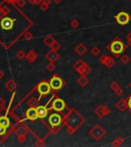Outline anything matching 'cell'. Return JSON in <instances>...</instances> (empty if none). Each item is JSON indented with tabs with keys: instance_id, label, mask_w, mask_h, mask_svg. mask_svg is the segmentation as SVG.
I'll return each instance as SVG.
<instances>
[{
	"instance_id": "47",
	"label": "cell",
	"mask_w": 131,
	"mask_h": 147,
	"mask_svg": "<svg viewBox=\"0 0 131 147\" xmlns=\"http://www.w3.org/2000/svg\"><path fill=\"white\" fill-rule=\"evenodd\" d=\"M129 86H130V87H131V82H130V83H129Z\"/></svg>"
},
{
	"instance_id": "24",
	"label": "cell",
	"mask_w": 131,
	"mask_h": 147,
	"mask_svg": "<svg viewBox=\"0 0 131 147\" xmlns=\"http://www.w3.org/2000/svg\"><path fill=\"white\" fill-rule=\"evenodd\" d=\"M39 98H36V97H30V98L28 99L27 101V104L29 107H37V106L39 105Z\"/></svg>"
},
{
	"instance_id": "26",
	"label": "cell",
	"mask_w": 131,
	"mask_h": 147,
	"mask_svg": "<svg viewBox=\"0 0 131 147\" xmlns=\"http://www.w3.org/2000/svg\"><path fill=\"white\" fill-rule=\"evenodd\" d=\"M77 83H78L81 87H85V86H87L89 84V79L87 78V76H81L77 80Z\"/></svg>"
},
{
	"instance_id": "27",
	"label": "cell",
	"mask_w": 131,
	"mask_h": 147,
	"mask_svg": "<svg viewBox=\"0 0 131 147\" xmlns=\"http://www.w3.org/2000/svg\"><path fill=\"white\" fill-rule=\"evenodd\" d=\"M125 143V139H124V137H118V138H116L115 140L113 141V142L111 143V145L112 146H115V147H118V146H122L123 144Z\"/></svg>"
},
{
	"instance_id": "17",
	"label": "cell",
	"mask_w": 131,
	"mask_h": 147,
	"mask_svg": "<svg viewBox=\"0 0 131 147\" xmlns=\"http://www.w3.org/2000/svg\"><path fill=\"white\" fill-rule=\"evenodd\" d=\"M110 89L113 90V91L115 92V94L118 95V96H122V95L124 94V90H123V88L121 87L117 82H115V81L110 84Z\"/></svg>"
},
{
	"instance_id": "3",
	"label": "cell",
	"mask_w": 131,
	"mask_h": 147,
	"mask_svg": "<svg viewBox=\"0 0 131 147\" xmlns=\"http://www.w3.org/2000/svg\"><path fill=\"white\" fill-rule=\"evenodd\" d=\"M128 45L123 42L119 37H114V39L107 45V49L111 52L115 57H120L125 50H127Z\"/></svg>"
},
{
	"instance_id": "6",
	"label": "cell",
	"mask_w": 131,
	"mask_h": 147,
	"mask_svg": "<svg viewBox=\"0 0 131 147\" xmlns=\"http://www.w3.org/2000/svg\"><path fill=\"white\" fill-rule=\"evenodd\" d=\"M49 84H50V87L52 89V93L55 94L56 92H58L60 90H62V88L66 85V82L62 77L58 75V74H54L51 79L49 80Z\"/></svg>"
},
{
	"instance_id": "39",
	"label": "cell",
	"mask_w": 131,
	"mask_h": 147,
	"mask_svg": "<svg viewBox=\"0 0 131 147\" xmlns=\"http://www.w3.org/2000/svg\"><path fill=\"white\" fill-rule=\"evenodd\" d=\"M126 100H127V108H128V110L131 113V94L127 97Z\"/></svg>"
},
{
	"instance_id": "30",
	"label": "cell",
	"mask_w": 131,
	"mask_h": 147,
	"mask_svg": "<svg viewBox=\"0 0 131 147\" xmlns=\"http://www.w3.org/2000/svg\"><path fill=\"white\" fill-rule=\"evenodd\" d=\"M119 58H120V61L122 62L123 64H127L130 62V57H129V55H127V54H122Z\"/></svg>"
},
{
	"instance_id": "48",
	"label": "cell",
	"mask_w": 131,
	"mask_h": 147,
	"mask_svg": "<svg viewBox=\"0 0 131 147\" xmlns=\"http://www.w3.org/2000/svg\"><path fill=\"white\" fill-rule=\"evenodd\" d=\"M130 1H131V0H130Z\"/></svg>"
},
{
	"instance_id": "4",
	"label": "cell",
	"mask_w": 131,
	"mask_h": 147,
	"mask_svg": "<svg viewBox=\"0 0 131 147\" xmlns=\"http://www.w3.org/2000/svg\"><path fill=\"white\" fill-rule=\"evenodd\" d=\"M48 130L50 134H56L64 127V115H60L58 113H53L48 117Z\"/></svg>"
},
{
	"instance_id": "45",
	"label": "cell",
	"mask_w": 131,
	"mask_h": 147,
	"mask_svg": "<svg viewBox=\"0 0 131 147\" xmlns=\"http://www.w3.org/2000/svg\"><path fill=\"white\" fill-rule=\"evenodd\" d=\"M53 2H55V3H60V1H62V0H52Z\"/></svg>"
},
{
	"instance_id": "35",
	"label": "cell",
	"mask_w": 131,
	"mask_h": 147,
	"mask_svg": "<svg viewBox=\"0 0 131 147\" xmlns=\"http://www.w3.org/2000/svg\"><path fill=\"white\" fill-rule=\"evenodd\" d=\"M55 69H56V65H55L54 62L49 61V63L47 64V65H46V69H47L48 71H53Z\"/></svg>"
},
{
	"instance_id": "38",
	"label": "cell",
	"mask_w": 131,
	"mask_h": 147,
	"mask_svg": "<svg viewBox=\"0 0 131 147\" xmlns=\"http://www.w3.org/2000/svg\"><path fill=\"white\" fill-rule=\"evenodd\" d=\"M60 47H62V46H60V42H58V41H56L54 44H53L52 46H51V47H50V49H52V50H56V51H58V50H60Z\"/></svg>"
},
{
	"instance_id": "8",
	"label": "cell",
	"mask_w": 131,
	"mask_h": 147,
	"mask_svg": "<svg viewBox=\"0 0 131 147\" xmlns=\"http://www.w3.org/2000/svg\"><path fill=\"white\" fill-rule=\"evenodd\" d=\"M67 108V104L64 102V99H62L60 97L58 96H52L50 101V110H54L56 113H62Z\"/></svg>"
},
{
	"instance_id": "40",
	"label": "cell",
	"mask_w": 131,
	"mask_h": 147,
	"mask_svg": "<svg viewBox=\"0 0 131 147\" xmlns=\"http://www.w3.org/2000/svg\"><path fill=\"white\" fill-rule=\"evenodd\" d=\"M6 107V101L4 98L0 97V108H5Z\"/></svg>"
},
{
	"instance_id": "21",
	"label": "cell",
	"mask_w": 131,
	"mask_h": 147,
	"mask_svg": "<svg viewBox=\"0 0 131 147\" xmlns=\"http://www.w3.org/2000/svg\"><path fill=\"white\" fill-rule=\"evenodd\" d=\"M37 57H38V54H37L36 51L33 50V49H31V50L26 54V59H27V61L29 62V63H34V62L36 61Z\"/></svg>"
},
{
	"instance_id": "33",
	"label": "cell",
	"mask_w": 131,
	"mask_h": 147,
	"mask_svg": "<svg viewBox=\"0 0 131 147\" xmlns=\"http://www.w3.org/2000/svg\"><path fill=\"white\" fill-rule=\"evenodd\" d=\"M70 26H71L73 29H78L79 26H80V23L78 22V20L74 18V20H72V21L70 22Z\"/></svg>"
},
{
	"instance_id": "36",
	"label": "cell",
	"mask_w": 131,
	"mask_h": 147,
	"mask_svg": "<svg viewBox=\"0 0 131 147\" xmlns=\"http://www.w3.org/2000/svg\"><path fill=\"white\" fill-rule=\"evenodd\" d=\"M83 63H84V61H83L82 59H78L76 62H75V63L73 64V67H74V69H75V71H76V69H78V67H80Z\"/></svg>"
},
{
	"instance_id": "22",
	"label": "cell",
	"mask_w": 131,
	"mask_h": 147,
	"mask_svg": "<svg viewBox=\"0 0 131 147\" xmlns=\"http://www.w3.org/2000/svg\"><path fill=\"white\" fill-rule=\"evenodd\" d=\"M86 51H87V47H86V46L84 45V44H82V43L78 44V45L75 47V52H76L79 56H82V55H84L86 53Z\"/></svg>"
},
{
	"instance_id": "15",
	"label": "cell",
	"mask_w": 131,
	"mask_h": 147,
	"mask_svg": "<svg viewBox=\"0 0 131 147\" xmlns=\"http://www.w3.org/2000/svg\"><path fill=\"white\" fill-rule=\"evenodd\" d=\"M12 132H14V130H12V128L7 129L0 125V144H2L7 138L9 137V135H10Z\"/></svg>"
},
{
	"instance_id": "1",
	"label": "cell",
	"mask_w": 131,
	"mask_h": 147,
	"mask_svg": "<svg viewBox=\"0 0 131 147\" xmlns=\"http://www.w3.org/2000/svg\"><path fill=\"white\" fill-rule=\"evenodd\" d=\"M12 11V8L9 13L0 18V45L5 50H8L18 39L23 38L24 34L34 25L32 20L16 5L14 7L12 16H10Z\"/></svg>"
},
{
	"instance_id": "37",
	"label": "cell",
	"mask_w": 131,
	"mask_h": 147,
	"mask_svg": "<svg viewBox=\"0 0 131 147\" xmlns=\"http://www.w3.org/2000/svg\"><path fill=\"white\" fill-rule=\"evenodd\" d=\"M18 0H2V2L0 3V4H4V3H7V4H10V5H16Z\"/></svg>"
},
{
	"instance_id": "25",
	"label": "cell",
	"mask_w": 131,
	"mask_h": 147,
	"mask_svg": "<svg viewBox=\"0 0 131 147\" xmlns=\"http://www.w3.org/2000/svg\"><path fill=\"white\" fill-rule=\"evenodd\" d=\"M56 42V40L54 39V37L51 36V35H48V36H46L45 38L43 39V43L45 44L46 46H48V47H51L53 44Z\"/></svg>"
},
{
	"instance_id": "5",
	"label": "cell",
	"mask_w": 131,
	"mask_h": 147,
	"mask_svg": "<svg viewBox=\"0 0 131 147\" xmlns=\"http://www.w3.org/2000/svg\"><path fill=\"white\" fill-rule=\"evenodd\" d=\"M30 132V129L27 125L25 124V122L21 123L20 125L16 126V128L14 129V133H16L18 140L20 143H25L26 140L28 139V133Z\"/></svg>"
},
{
	"instance_id": "12",
	"label": "cell",
	"mask_w": 131,
	"mask_h": 147,
	"mask_svg": "<svg viewBox=\"0 0 131 147\" xmlns=\"http://www.w3.org/2000/svg\"><path fill=\"white\" fill-rule=\"evenodd\" d=\"M94 113L97 117H108V115L111 113V108L107 105H98L94 109Z\"/></svg>"
},
{
	"instance_id": "10",
	"label": "cell",
	"mask_w": 131,
	"mask_h": 147,
	"mask_svg": "<svg viewBox=\"0 0 131 147\" xmlns=\"http://www.w3.org/2000/svg\"><path fill=\"white\" fill-rule=\"evenodd\" d=\"M115 20L120 26H127L130 22V16L126 11H120L115 16Z\"/></svg>"
},
{
	"instance_id": "19",
	"label": "cell",
	"mask_w": 131,
	"mask_h": 147,
	"mask_svg": "<svg viewBox=\"0 0 131 147\" xmlns=\"http://www.w3.org/2000/svg\"><path fill=\"white\" fill-rule=\"evenodd\" d=\"M116 107L119 110L120 113H124L125 110L128 109L127 108V100L126 98H121L116 102Z\"/></svg>"
},
{
	"instance_id": "14",
	"label": "cell",
	"mask_w": 131,
	"mask_h": 147,
	"mask_svg": "<svg viewBox=\"0 0 131 147\" xmlns=\"http://www.w3.org/2000/svg\"><path fill=\"white\" fill-rule=\"evenodd\" d=\"M51 101V99L48 101V103ZM48 103L46 104V105H38L36 107L37 109V113H38V117H39L40 119H44L47 115H48V113H49V107H47V105H48Z\"/></svg>"
},
{
	"instance_id": "29",
	"label": "cell",
	"mask_w": 131,
	"mask_h": 147,
	"mask_svg": "<svg viewBox=\"0 0 131 147\" xmlns=\"http://www.w3.org/2000/svg\"><path fill=\"white\" fill-rule=\"evenodd\" d=\"M45 139H46V137H44V138L37 137L36 141L34 142V146H37V147H43V146H45V145H46Z\"/></svg>"
},
{
	"instance_id": "7",
	"label": "cell",
	"mask_w": 131,
	"mask_h": 147,
	"mask_svg": "<svg viewBox=\"0 0 131 147\" xmlns=\"http://www.w3.org/2000/svg\"><path fill=\"white\" fill-rule=\"evenodd\" d=\"M35 90L39 93V100H41L42 97H45L49 95L52 92V89L50 87V84L47 81H40L36 86H35Z\"/></svg>"
},
{
	"instance_id": "18",
	"label": "cell",
	"mask_w": 131,
	"mask_h": 147,
	"mask_svg": "<svg viewBox=\"0 0 131 147\" xmlns=\"http://www.w3.org/2000/svg\"><path fill=\"white\" fill-rule=\"evenodd\" d=\"M76 71L79 75H81V76H87V75H89V74L91 73V67L84 62L80 67H78V69H76Z\"/></svg>"
},
{
	"instance_id": "16",
	"label": "cell",
	"mask_w": 131,
	"mask_h": 147,
	"mask_svg": "<svg viewBox=\"0 0 131 147\" xmlns=\"http://www.w3.org/2000/svg\"><path fill=\"white\" fill-rule=\"evenodd\" d=\"M45 57L48 61L55 62L56 60L60 59V54H58V52L56 50H52V49H50V51H48V52L45 54Z\"/></svg>"
},
{
	"instance_id": "9",
	"label": "cell",
	"mask_w": 131,
	"mask_h": 147,
	"mask_svg": "<svg viewBox=\"0 0 131 147\" xmlns=\"http://www.w3.org/2000/svg\"><path fill=\"white\" fill-rule=\"evenodd\" d=\"M89 134L95 141H100L106 135V130L99 125H95L93 128L89 131Z\"/></svg>"
},
{
	"instance_id": "41",
	"label": "cell",
	"mask_w": 131,
	"mask_h": 147,
	"mask_svg": "<svg viewBox=\"0 0 131 147\" xmlns=\"http://www.w3.org/2000/svg\"><path fill=\"white\" fill-rule=\"evenodd\" d=\"M42 2V0H29V3L32 5H40Z\"/></svg>"
},
{
	"instance_id": "32",
	"label": "cell",
	"mask_w": 131,
	"mask_h": 147,
	"mask_svg": "<svg viewBox=\"0 0 131 147\" xmlns=\"http://www.w3.org/2000/svg\"><path fill=\"white\" fill-rule=\"evenodd\" d=\"M26 54H27V53H25V51L22 50V49H20V50L16 53V56L18 59L22 60V59H24V58H26Z\"/></svg>"
},
{
	"instance_id": "31",
	"label": "cell",
	"mask_w": 131,
	"mask_h": 147,
	"mask_svg": "<svg viewBox=\"0 0 131 147\" xmlns=\"http://www.w3.org/2000/svg\"><path fill=\"white\" fill-rule=\"evenodd\" d=\"M90 52H91V54L93 55V56H99L101 53V50L98 48V47L94 46V47H92V48L90 49Z\"/></svg>"
},
{
	"instance_id": "28",
	"label": "cell",
	"mask_w": 131,
	"mask_h": 147,
	"mask_svg": "<svg viewBox=\"0 0 131 147\" xmlns=\"http://www.w3.org/2000/svg\"><path fill=\"white\" fill-rule=\"evenodd\" d=\"M51 1H52V0H42L41 4L39 5L40 9H41L42 11H46V10L49 8V5H50Z\"/></svg>"
},
{
	"instance_id": "23",
	"label": "cell",
	"mask_w": 131,
	"mask_h": 147,
	"mask_svg": "<svg viewBox=\"0 0 131 147\" xmlns=\"http://www.w3.org/2000/svg\"><path fill=\"white\" fill-rule=\"evenodd\" d=\"M5 88H6L9 92H12H12L16 91V89L18 88V84H16L14 80H8L6 83H5Z\"/></svg>"
},
{
	"instance_id": "34",
	"label": "cell",
	"mask_w": 131,
	"mask_h": 147,
	"mask_svg": "<svg viewBox=\"0 0 131 147\" xmlns=\"http://www.w3.org/2000/svg\"><path fill=\"white\" fill-rule=\"evenodd\" d=\"M33 38H34V35H33V33L29 32V31H27L23 36V39L25 40H32Z\"/></svg>"
},
{
	"instance_id": "13",
	"label": "cell",
	"mask_w": 131,
	"mask_h": 147,
	"mask_svg": "<svg viewBox=\"0 0 131 147\" xmlns=\"http://www.w3.org/2000/svg\"><path fill=\"white\" fill-rule=\"evenodd\" d=\"M25 119L27 121H30V122H35L37 119H39L38 117V113H37V109L36 107H29L26 110L25 113Z\"/></svg>"
},
{
	"instance_id": "11",
	"label": "cell",
	"mask_w": 131,
	"mask_h": 147,
	"mask_svg": "<svg viewBox=\"0 0 131 147\" xmlns=\"http://www.w3.org/2000/svg\"><path fill=\"white\" fill-rule=\"evenodd\" d=\"M98 60L101 64H104L105 67H108V69H112L113 67H115V64H116V60L114 59L112 56L107 55V54L100 55L99 58H98Z\"/></svg>"
},
{
	"instance_id": "20",
	"label": "cell",
	"mask_w": 131,
	"mask_h": 147,
	"mask_svg": "<svg viewBox=\"0 0 131 147\" xmlns=\"http://www.w3.org/2000/svg\"><path fill=\"white\" fill-rule=\"evenodd\" d=\"M0 125L7 129L12 128V122H10L9 117H7V115H4V113L2 115H0Z\"/></svg>"
},
{
	"instance_id": "44",
	"label": "cell",
	"mask_w": 131,
	"mask_h": 147,
	"mask_svg": "<svg viewBox=\"0 0 131 147\" xmlns=\"http://www.w3.org/2000/svg\"><path fill=\"white\" fill-rule=\"evenodd\" d=\"M5 76V74H4V71H2V69H0V80L3 78V77Z\"/></svg>"
},
{
	"instance_id": "42",
	"label": "cell",
	"mask_w": 131,
	"mask_h": 147,
	"mask_svg": "<svg viewBox=\"0 0 131 147\" xmlns=\"http://www.w3.org/2000/svg\"><path fill=\"white\" fill-rule=\"evenodd\" d=\"M25 5H26V0H18V3H16V6L20 7V8L24 7Z\"/></svg>"
},
{
	"instance_id": "2",
	"label": "cell",
	"mask_w": 131,
	"mask_h": 147,
	"mask_svg": "<svg viewBox=\"0 0 131 147\" xmlns=\"http://www.w3.org/2000/svg\"><path fill=\"white\" fill-rule=\"evenodd\" d=\"M85 117L75 108H69L67 113L64 115V127L67 129V133L69 135H74L78 129H80L85 124Z\"/></svg>"
},
{
	"instance_id": "46",
	"label": "cell",
	"mask_w": 131,
	"mask_h": 147,
	"mask_svg": "<svg viewBox=\"0 0 131 147\" xmlns=\"http://www.w3.org/2000/svg\"><path fill=\"white\" fill-rule=\"evenodd\" d=\"M129 16H130V22H131V13H130V14H129Z\"/></svg>"
},
{
	"instance_id": "43",
	"label": "cell",
	"mask_w": 131,
	"mask_h": 147,
	"mask_svg": "<svg viewBox=\"0 0 131 147\" xmlns=\"http://www.w3.org/2000/svg\"><path fill=\"white\" fill-rule=\"evenodd\" d=\"M126 38H127V41H128V44L131 46V33H128L126 35Z\"/></svg>"
}]
</instances>
